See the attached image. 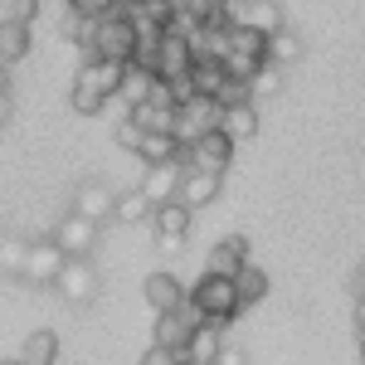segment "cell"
I'll return each mask as SVG.
<instances>
[{
    "label": "cell",
    "mask_w": 365,
    "mask_h": 365,
    "mask_svg": "<svg viewBox=\"0 0 365 365\" xmlns=\"http://www.w3.org/2000/svg\"><path fill=\"white\" fill-rule=\"evenodd\" d=\"M122 68L127 63H108V58H88L83 68H78V78H73V93H68V103H73V113H103L108 103L117 98V88H122Z\"/></svg>",
    "instance_id": "cell-1"
},
{
    "label": "cell",
    "mask_w": 365,
    "mask_h": 365,
    "mask_svg": "<svg viewBox=\"0 0 365 365\" xmlns=\"http://www.w3.org/2000/svg\"><path fill=\"white\" fill-rule=\"evenodd\" d=\"M185 297H190V307H195L205 322H215V327H229V322L244 312L239 307V292H234V278H215V273H205Z\"/></svg>",
    "instance_id": "cell-2"
},
{
    "label": "cell",
    "mask_w": 365,
    "mask_h": 365,
    "mask_svg": "<svg viewBox=\"0 0 365 365\" xmlns=\"http://www.w3.org/2000/svg\"><path fill=\"white\" fill-rule=\"evenodd\" d=\"M88 58H108V63H132L137 58V29L122 15V5H117L108 20H98V34H93Z\"/></svg>",
    "instance_id": "cell-3"
},
{
    "label": "cell",
    "mask_w": 365,
    "mask_h": 365,
    "mask_svg": "<svg viewBox=\"0 0 365 365\" xmlns=\"http://www.w3.org/2000/svg\"><path fill=\"white\" fill-rule=\"evenodd\" d=\"M220 103L215 98H190L185 108H175V127H170V137L180 141V146H195L200 137H210V132H220Z\"/></svg>",
    "instance_id": "cell-4"
},
{
    "label": "cell",
    "mask_w": 365,
    "mask_h": 365,
    "mask_svg": "<svg viewBox=\"0 0 365 365\" xmlns=\"http://www.w3.org/2000/svg\"><path fill=\"white\" fill-rule=\"evenodd\" d=\"M58 297L63 302H73V307H88L98 292H103V273H98V263L93 258H68L63 263V273L54 278Z\"/></svg>",
    "instance_id": "cell-5"
},
{
    "label": "cell",
    "mask_w": 365,
    "mask_h": 365,
    "mask_svg": "<svg viewBox=\"0 0 365 365\" xmlns=\"http://www.w3.org/2000/svg\"><path fill=\"white\" fill-rule=\"evenodd\" d=\"M200 322H205V317H200V312L190 307V297H185V302H180L175 312H161V317H156V341H151V346H166V351H185Z\"/></svg>",
    "instance_id": "cell-6"
},
{
    "label": "cell",
    "mask_w": 365,
    "mask_h": 365,
    "mask_svg": "<svg viewBox=\"0 0 365 365\" xmlns=\"http://www.w3.org/2000/svg\"><path fill=\"white\" fill-rule=\"evenodd\" d=\"M185 151L175 156V161H166V166H146V175H141V195L151 200V205H170V200L180 195V180H185Z\"/></svg>",
    "instance_id": "cell-7"
},
{
    "label": "cell",
    "mask_w": 365,
    "mask_h": 365,
    "mask_svg": "<svg viewBox=\"0 0 365 365\" xmlns=\"http://www.w3.org/2000/svg\"><path fill=\"white\" fill-rule=\"evenodd\" d=\"M229 161H234V141H229L225 132H210V137H200L195 146H185V166L205 170V175H225Z\"/></svg>",
    "instance_id": "cell-8"
},
{
    "label": "cell",
    "mask_w": 365,
    "mask_h": 365,
    "mask_svg": "<svg viewBox=\"0 0 365 365\" xmlns=\"http://www.w3.org/2000/svg\"><path fill=\"white\" fill-rule=\"evenodd\" d=\"M54 239L58 249H63V258H93V249H98V239H103V229L88 225V220H78V215H63L54 225Z\"/></svg>",
    "instance_id": "cell-9"
},
{
    "label": "cell",
    "mask_w": 365,
    "mask_h": 365,
    "mask_svg": "<svg viewBox=\"0 0 365 365\" xmlns=\"http://www.w3.org/2000/svg\"><path fill=\"white\" fill-rule=\"evenodd\" d=\"M63 249H58L54 239H29V258H25V282L34 287H54V278L63 273Z\"/></svg>",
    "instance_id": "cell-10"
},
{
    "label": "cell",
    "mask_w": 365,
    "mask_h": 365,
    "mask_svg": "<svg viewBox=\"0 0 365 365\" xmlns=\"http://www.w3.org/2000/svg\"><path fill=\"white\" fill-rule=\"evenodd\" d=\"M113 205H117V195L103 185V180H83V185L73 190V210H68V215H78V220L103 229L108 220H113Z\"/></svg>",
    "instance_id": "cell-11"
},
{
    "label": "cell",
    "mask_w": 365,
    "mask_h": 365,
    "mask_svg": "<svg viewBox=\"0 0 365 365\" xmlns=\"http://www.w3.org/2000/svg\"><path fill=\"white\" fill-rule=\"evenodd\" d=\"M151 225H156V239H161V249L175 253L185 244V234H190V210L180 205V200H170V205H156L151 210Z\"/></svg>",
    "instance_id": "cell-12"
},
{
    "label": "cell",
    "mask_w": 365,
    "mask_h": 365,
    "mask_svg": "<svg viewBox=\"0 0 365 365\" xmlns=\"http://www.w3.org/2000/svg\"><path fill=\"white\" fill-rule=\"evenodd\" d=\"M244 263H253V258H249V239L229 234V239H220V244L210 249V258H205V273H215V278H234Z\"/></svg>",
    "instance_id": "cell-13"
},
{
    "label": "cell",
    "mask_w": 365,
    "mask_h": 365,
    "mask_svg": "<svg viewBox=\"0 0 365 365\" xmlns=\"http://www.w3.org/2000/svg\"><path fill=\"white\" fill-rule=\"evenodd\" d=\"M190 39H180V34H161V44H156V78H180V73H190Z\"/></svg>",
    "instance_id": "cell-14"
},
{
    "label": "cell",
    "mask_w": 365,
    "mask_h": 365,
    "mask_svg": "<svg viewBox=\"0 0 365 365\" xmlns=\"http://www.w3.org/2000/svg\"><path fill=\"white\" fill-rule=\"evenodd\" d=\"M220 190H225V175H205V170H185V180H180V205L195 215V210H205V205H215L220 200Z\"/></svg>",
    "instance_id": "cell-15"
},
{
    "label": "cell",
    "mask_w": 365,
    "mask_h": 365,
    "mask_svg": "<svg viewBox=\"0 0 365 365\" xmlns=\"http://www.w3.org/2000/svg\"><path fill=\"white\" fill-rule=\"evenodd\" d=\"M185 292H190V287H180L175 273H151V278L141 282V297L156 307V317H161V312H175L180 302H185Z\"/></svg>",
    "instance_id": "cell-16"
},
{
    "label": "cell",
    "mask_w": 365,
    "mask_h": 365,
    "mask_svg": "<svg viewBox=\"0 0 365 365\" xmlns=\"http://www.w3.org/2000/svg\"><path fill=\"white\" fill-rule=\"evenodd\" d=\"M225 351V327H215V322H200L195 336H190V346H185V356H190V365H215V356Z\"/></svg>",
    "instance_id": "cell-17"
},
{
    "label": "cell",
    "mask_w": 365,
    "mask_h": 365,
    "mask_svg": "<svg viewBox=\"0 0 365 365\" xmlns=\"http://www.w3.org/2000/svg\"><path fill=\"white\" fill-rule=\"evenodd\" d=\"M220 132H225L234 146H239V141H249V137H258V108H253V103L225 108V113H220Z\"/></svg>",
    "instance_id": "cell-18"
},
{
    "label": "cell",
    "mask_w": 365,
    "mask_h": 365,
    "mask_svg": "<svg viewBox=\"0 0 365 365\" xmlns=\"http://www.w3.org/2000/svg\"><path fill=\"white\" fill-rule=\"evenodd\" d=\"M185 146L170 137V132H141V146H137V156H141V166H166V161H175Z\"/></svg>",
    "instance_id": "cell-19"
},
{
    "label": "cell",
    "mask_w": 365,
    "mask_h": 365,
    "mask_svg": "<svg viewBox=\"0 0 365 365\" xmlns=\"http://www.w3.org/2000/svg\"><path fill=\"white\" fill-rule=\"evenodd\" d=\"M151 83H156V73H151V68L127 63V68H122V88H117V98H122L127 108H141V103L151 98Z\"/></svg>",
    "instance_id": "cell-20"
},
{
    "label": "cell",
    "mask_w": 365,
    "mask_h": 365,
    "mask_svg": "<svg viewBox=\"0 0 365 365\" xmlns=\"http://www.w3.org/2000/svg\"><path fill=\"white\" fill-rule=\"evenodd\" d=\"M234 292H239V307L263 302V297H268V273H263L258 263H244V268L234 273Z\"/></svg>",
    "instance_id": "cell-21"
},
{
    "label": "cell",
    "mask_w": 365,
    "mask_h": 365,
    "mask_svg": "<svg viewBox=\"0 0 365 365\" xmlns=\"http://www.w3.org/2000/svg\"><path fill=\"white\" fill-rule=\"evenodd\" d=\"M20 365H58V336L54 331H29L20 346Z\"/></svg>",
    "instance_id": "cell-22"
},
{
    "label": "cell",
    "mask_w": 365,
    "mask_h": 365,
    "mask_svg": "<svg viewBox=\"0 0 365 365\" xmlns=\"http://www.w3.org/2000/svg\"><path fill=\"white\" fill-rule=\"evenodd\" d=\"M190 78H195V93L200 98H215V93H220V88H225V63H220V58H195V63H190Z\"/></svg>",
    "instance_id": "cell-23"
},
{
    "label": "cell",
    "mask_w": 365,
    "mask_h": 365,
    "mask_svg": "<svg viewBox=\"0 0 365 365\" xmlns=\"http://www.w3.org/2000/svg\"><path fill=\"white\" fill-rule=\"evenodd\" d=\"M25 54H29V25L5 20L0 25V63H20Z\"/></svg>",
    "instance_id": "cell-24"
},
{
    "label": "cell",
    "mask_w": 365,
    "mask_h": 365,
    "mask_svg": "<svg viewBox=\"0 0 365 365\" xmlns=\"http://www.w3.org/2000/svg\"><path fill=\"white\" fill-rule=\"evenodd\" d=\"M127 122H137L141 132H170V127H175V108L141 103V108H127Z\"/></svg>",
    "instance_id": "cell-25"
},
{
    "label": "cell",
    "mask_w": 365,
    "mask_h": 365,
    "mask_svg": "<svg viewBox=\"0 0 365 365\" xmlns=\"http://www.w3.org/2000/svg\"><path fill=\"white\" fill-rule=\"evenodd\" d=\"M151 200L141 195V190H127V195H117V205H113V220L117 225H141V220H151Z\"/></svg>",
    "instance_id": "cell-26"
},
{
    "label": "cell",
    "mask_w": 365,
    "mask_h": 365,
    "mask_svg": "<svg viewBox=\"0 0 365 365\" xmlns=\"http://www.w3.org/2000/svg\"><path fill=\"white\" fill-rule=\"evenodd\" d=\"M25 258H29V239H20V234H5L0 239V273L25 278Z\"/></svg>",
    "instance_id": "cell-27"
},
{
    "label": "cell",
    "mask_w": 365,
    "mask_h": 365,
    "mask_svg": "<svg viewBox=\"0 0 365 365\" xmlns=\"http://www.w3.org/2000/svg\"><path fill=\"white\" fill-rule=\"evenodd\" d=\"M297 58H302V39H297V34H292V29L282 25L278 34H268V63H297Z\"/></svg>",
    "instance_id": "cell-28"
},
{
    "label": "cell",
    "mask_w": 365,
    "mask_h": 365,
    "mask_svg": "<svg viewBox=\"0 0 365 365\" xmlns=\"http://www.w3.org/2000/svg\"><path fill=\"white\" fill-rule=\"evenodd\" d=\"M282 93V68L278 63H263L258 73L249 78V98H253V108H258V98H278Z\"/></svg>",
    "instance_id": "cell-29"
},
{
    "label": "cell",
    "mask_w": 365,
    "mask_h": 365,
    "mask_svg": "<svg viewBox=\"0 0 365 365\" xmlns=\"http://www.w3.org/2000/svg\"><path fill=\"white\" fill-rule=\"evenodd\" d=\"M122 0H68V15H78V20H108Z\"/></svg>",
    "instance_id": "cell-30"
},
{
    "label": "cell",
    "mask_w": 365,
    "mask_h": 365,
    "mask_svg": "<svg viewBox=\"0 0 365 365\" xmlns=\"http://www.w3.org/2000/svg\"><path fill=\"white\" fill-rule=\"evenodd\" d=\"M215 103H220V108H239V103H253V98H249V83H244V78H225V88L215 93Z\"/></svg>",
    "instance_id": "cell-31"
},
{
    "label": "cell",
    "mask_w": 365,
    "mask_h": 365,
    "mask_svg": "<svg viewBox=\"0 0 365 365\" xmlns=\"http://www.w3.org/2000/svg\"><path fill=\"white\" fill-rule=\"evenodd\" d=\"M141 365H190V356L185 351H166V346H146Z\"/></svg>",
    "instance_id": "cell-32"
},
{
    "label": "cell",
    "mask_w": 365,
    "mask_h": 365,
    "mask_svg": "<svg viewBox=\"0 0 365 365\" xmlns=\"http://www.w3.org/2000/svg\"><path fill=\"white\" fill-rule=\"evenodd\" d=\"M117 146H122V151H132V156H137V146H141V127H137V122H127V117H122V122H117Z\"/></svg>",
    "instance_id": "cell-33"
},
{
    "label": "cell",
    "mask_w": 365,
    "mask_h": 365,
    "mask_svg": "<svg viewBox=\"0 0 365 365\" xmlns=\"http://www.w3.org/2000/svg\"><path fill=\"white\" fill-rule=\"evenodd\" d=\"M34 15H39V0H15V5H10V20H15V25H29Z\"/></svg>",
    "instance_id": "cell-34"
},
{
    "label": "cell",
    "mask_w": 365,
    "mask_h": 365,
    "mask_svg": "<svg viewBox=\"0 0 365 365\" xmlns=\"http://www.w3.org/2000/svg\"><path fill=\"white\" fill-rule=\"evenodd\" d=\"M180 5H185V10H195L200 20H210L215 10H225V0H180Z\"/></svg>",
    "instance_id": "cell-35"
},
{
    "label": "cell",
    "mask_w": 365,
    "mask_h": 365,
    "mask_svg": "<svg viewBox=\"0 0 365 365\" xmlns=\"http://www.w3.org/2000/svg\"><path fill=\"white\" fill-rule=\"evenodd\" d=\"M215 365H244V351H239V346H225V351L215 356Z\"/></svg>",
    "instance_id": "cell-36"
},
{
    "label": "cell",
    "mask_w": 365,
    "mask_h": 365,
    "mask_svg": "<svg viewBox=\"0 0 365 365\" xmlns=\"http://www.w3.org/2000/svg\"><path fill=\"white\" fill-rule=\"evenodd\" d=\"M10 113H15V103H10V93H5V98H0V122H5Z\"/></svg>",
    "instance_id": "cell-37"
},
{
    "label": "cell",
    "mask_w": 365,
    "mask_h": 365,
    "mask_svg": "<svg viewBox=\"0 0 365 365\" xmlns=\"http://www.w3.org/2000/svg\"><path fill=\"white\" fill-rule=\"evenodd\" d=\"M356 297H361V302H365V268H361V273H356Z\"/></svg>",
    "instance_id": "cell-38"
},
{
    "label": "cell",
    "mask_w": 365,
    "mask_h": 365,
    "mask_svg": "<svg viewBox=\"0 0 365 365\" xmlns=\"http://www.w3.org/2000/svg\"><path fill=\"white\" fill-rule=\"evenodd\" d=\"M10 93V78H5V63H0V98Z\"/></svg>",
    "instance_id": "cell-39"
},
{
    "label": "cell",
    "mask_w": 365,
    "mask_h": 365,
    "mask_svg": "<svg viewBox=\"0 0 365 365\" xmlns=\"http://www.w3.org/2000/svg\"><path fill=\"white\" fill-rule=\"evenodd\" d=\"M0 365H20V356H5V361H0Z\"/></svg>",
    "instance_id": "cell-40"
},
{
    "label": "cell",
    "mask_w": 365,
    "mask_h": 365,
    "mask_svg": "<svg viewBox=\"0 0 365 365\" xmlns=\"http://www.w3.org/2000/svg\"><path fill=\"white\" fill-rule=\"evenodd\" d=\"M361 361H365V336H361Z\"/></svg>",
    "instance_id": "cell-41"
},
{
    "label": "cell",
    "mask_w": 365,
    "mask_h": 365,
    "mask_svg": "<svg viewBox=\"0 0 365 365\" xmlns=\"http://www.w3.org/2000/svg\"><path fill=\"white\" fill-rule=\"evenodd\" d=\"M244 5H258V0H244Z\"/></svg>",
    "instance_id": "cell-42"
},
{
    "label": "cell",
    "mask_w": 365,
    "mask_h": 365,
    "mask_svg": "<svg viewBox=\"0 0 365 365\" xmlns=\"http://www.w3.org/2000/svg\"><path fill=\"white\" fill-rule=\"evenodd\" d=\"M127 5H137V0H127Z\"/></svg>",
    "instance_id": "cell-43"
}]
</instances>
